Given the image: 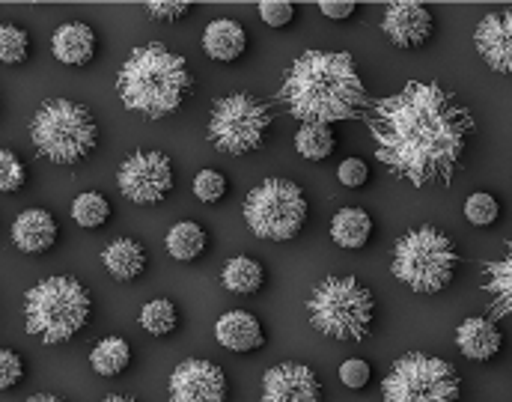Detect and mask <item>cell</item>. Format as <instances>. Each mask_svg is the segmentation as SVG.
<instances>
[{
	"label": "cell",
	"mask_w": 512,
	"mask_h": 402,
	"mask_svg": "<svg viewBox=\"0 0 512 402\" xmlns=\"http://www.w3.org/2000/svg\"><path fill=\"white\" fill-rule=\"evenodd\" d=\"M99 402H137V400H131V397H123V394H111V397H105V400H99Z\"/></svg>",
	"instance_id": "60d3db41"
},
{
	"label": "cell",
	"mask_w": 512,
	"mask_h": 402,
	"mask_svg": "<svg viewBox=\"0 0 512 402\" xmlns=\"http://www.w3.org/2000/svg\"><path fill=\"white\" fill-rule=\"evenodd\" d=\"M376 158L414 188L450 185L477 129L474 114L435 81H408L364 111Z\"/></svg>",
	"instance_id": "6da1fadb"
},
{
	"label": "cell",
	"mask_w": 512,
	"mask_h": 402,
	"mask_svg": "<svg viewBox=\"0 0 512 402\" xmlns=\"http://www.w3.org/2000/svg\"><path fill=\"white\" fill-rule=\"evenodd\" d=\"M221 283L233 295H254L265 283V271L251 257H233L221 271Z\"/></svg>",
	"instance_id": "484cf974"
},
{
	"label": "cell",
	"mask_w": 512,
	"mask_h": 402,
	"mask_svg": "<svg viewBox=\"0 0 512 402\" xmlns=\"http://www.w3.org/2000/svg\"><path fill=\"white\" fill-rule=\"evenodd\" d=\"M319 9H322V15H325V18H337V21H343V18H352V15H355L358 3H355V0H322V3H319Z\"/></svg>",
	"instance_id": "f35d334b"
},
{
	"label": "cell",
	"mask_w": 512,
	"mask_h": 402,
	"mask_svg": "<svg viewBox=\"0 0 512 402\" xmlns=\"http://www.w3.org/2000/svg\"><path fill=\"white\" fill-rule=\"evenodd\" d=\"M384 402H459L462 379L444 358L408 352L382 379Z\"/></svg>",
	"instance_id": "ba28073f"
},
{
	"label": "cell",
	"mask_w": 512,
	"mask_h": 402,
	"mask_svg": "<svg viewBox=\"0 0 512 402\" xmlns=\"http://www.w3.org/2000/svg\"><path fill=\"white\" fill-rule=\"evenodd\" d=\"M30 54V36L18 24H0V63L18 66Z\"/></svg>",
	"instance_id": "f546056e"
},
{
	"label": "cell",
	"mask_w": 512,
	"mask_h": 402,
	"mask_svg": "<svg viewBox=\"0 0 512 402\" xmlns=\"http://www.w3.org/2000/svg\"><path fill=\"white\" fill-rule=\"evenodd\" d=\"M194 87L182 54L161 42L137 45L117 75V93L128 111L146 120H164L182 108Z\"/></svg>",
	"instance_id": "3957f363"
},
{
	"label": "cell",
	"mask_w": 512,
	"mask_h": 402,
	"mask_svg": "<svg viewBox=\"0 0 512 402\" xmlns=\"http://www.w3.org/2000/svg\"><path fill=\"white\" fill-rule=\"evenodd\" d=\"M459 266V251L447 233H441L432 224L414 227L393 245L390 271L399 283H405L414 292L432 295L453 283Z\"/></svg>",
	"instance_id": "8992f818"
},
{
	"label": "cell",
	"mask_w": 512,
	"mask_h": 402,
	"mask_svg": "<svg viewBox=\"0 0 512 402\" xmlns=\"http://www.w3.org/2000/svg\"><path fill=\"white\" fill-rule=\"evenodd\" d=\"M176 322H179V313L173 307V301L167 298H152L143 304L140 310V328L152 337H167L176 331Z\"/></svg>",
	"instance_id": "4316f807"
},
{
	"label": "cell",
	"mask_w": 512,
	"mask_h": 402,
	"mask_svg": "<svg viewBox=\"0 0 512 402\" xmlns=\"http://www.w3.org/2000/svg\"><path fill=\"white\" fill-rule=\"evenodd\" d=\"M102 263L108 268V274L114 280H134L143 274L146 268V251L140 248V242L134 239H114L105 251H102Z\"/></svg>",
	"instance_id": "603a6c76"
},
{
	"label": "cell",
	"mask_w": 512,
	"mask_h": 402,
	"mask_svg": "<svg viewBox=\"0 0 512 402\" xmlns=\"http://www.w3.org/2000/svg\"><path fill=\"white\" fill-rule=\"evenodd\" d=\"M277 99L304 126L355 120L370 108V93L349 51H304L286 69Z\"/></svg>",
	"instance_id": "7a4b0ae2"
},
{
	"label": "cell",
	"mask_w": 512,
	"mask_h": 402,
	"mask_svg": "<svg viewBox=\"0 0 512 402\" xmlns=\"http://www.w3.org/2000/svg\"><path fill=\"white\" fill-rule=\"evenodd\" d=\"M203 48L218 63H233L248 48V30L233 18H218L203 33Z\"/></svg>",
	"instance_id": "ffe728a7"
},
{
	"label": "cell",
	"mask_w": 512,
	"mask_h": 402,
	"mask_svg": "<svg viewBox=\"0 0 512 402\" xmlns=\"http://www.w3.org/2000/svg\"><path fill=\"white\" fill-rule=\"evenodd\" d=\"M215 340L230 349V352H256L265 343V331L259 325L254 313L248 310H227L218 322H215Z\"/></svg>",
	"instance_id": "ac0fdd59"
},
{
	"label": "cell",
	"mask_w": 512,
	"mask_h": 402,
	"mask_svg": "<svg viewBox=\"0 0 512 402\" xmlns=\"http://www.w3.org/2000/svg\"><path fill=\"white\" fill-rule=\"evenodd\" d=\"M51 51L63 66H87L96 57V33L84 21H66L54 30Z\"/></svg>",
	"instance_id": "d6986e66"
},
{
	"label": "cell",
	"mask_w": 512,
	"mask_h": 402,
	"mask_svg": "<svg viewBox=\"0 0 512 402\" xmlns=\"http://www.w3.org/2000/svg\"><path fill=\"white\" fill-rule=\"evenodd\" d=\"M164 245H167V254H170L173 260L191 263V260H197V257L206 251L209 236H206V230H203L197 221H179V224H173V227L167 230Z\"/></svg>",
	"instance_id": "cb8c5ba5"
},
{
	"label": "cell",
	"mask_w": 512,
	"mask_h": 402,
	"mask_svg": "<svg viewBox=\"0 0 512 402\" xmlns=\"http://www.w3.org/2000/svg\"><path fill=\"white\" fill-rule=\"evenodd\" d=\"M271 108L251 93H233L212 105L209 143L230 155H245L262 146L271 129Z\"/></svg>",
	"instance_id": "30bf717a"
},
{
	"label": "cell",
	"mask_w": 512,
	"mask_h": 402,
	"mask_svg": "<svg viewBox=\"0 0 512 402\" xmlns=\"http://www.w3.org/2000/svg\"><path fill=\"white\" fill-rule=\"evenodd\" d=\"M93 313V298L87 286L69 274L45 277L24 295V328L42 343L72 340Z\"/></svg>",
	"instance_id": "277c9868"
},
{
	"label": "cell",
	"mask_w": 512,
	"mask_h": 402,
	"mask_svg": "<svg viewBox=\"0 0 512 402\" xmlns=\"http://www.w3.org/2000/svg\"><path fill=\"white\" fill-rule=\"evenodd\" d=\"M30 137L36 152L51 164H78L96 149L99 126L84 105L69 99H48L33 114Z\"/></svg>",
	"instance_id": "52a82bcc"
},
{
	"label": "cell",
	"mask_w": 512,
	"mask_h": 402,
	"mask_svg": "<svg viewBox=\"0 0 512 402\" xmlns=\"http://www.w3.org/2000/svg\"><path fill=\"white\" fill-rule=\"evenodd\" d=\"M456 346L471 361H492L504 349V331L495 319L486 316H468L456 328Z\"/></svg>",
	"instance_id": "2e32d148"
},
{
	"label": "cell",
	"mask_w": 512,
	"mask_h": 402,
	"mask_svg": "<svg viewBox=\"0 0 512 402\" xmlns=\"http://www.w3.org/2000/svg\"><path fill=\"white\" fill-rule=\"evenodd\" d=\"M128 364H131V346L123 337H105L90 352V367L105 379H114V376L126 373Z\"/></svg>",
	"instance_id": "d4e9b609"
},
{
	"label": "cell",
	"mask_w": 512,
	"mask_h": 402,
	"mask_svg": "<svg viewBox=\"0 0 512 402\" xmlns=\"http://www.w3.org/2000/svg\"><path fill=\"white\" fill-rule=\"evenodd\" d=\"M474 45L489 69L512 75V9L489 12L474 30Z\"/></svg>",
	"instance_id": "9a60e30c"
},
{
	"label": "cell",
	"mask_w": 512,
	"mask_h": 402,
	"mask_svg": "<svg viewBox=\"0 0 512 402\" xmlns=\"http://www.w3.org/2000/svg\"><path fill=\"white\" fill-rule=\"evenodd\" d=\"M173 182L176 176H173L170 158L155 149H137L120 164V173H117V185L123 197L137 206L161 203L173 191Z\"/></svg>",
	"instance_id": "8fae6325"
},
{
	"label": "cell",
	"mask_w": 512,
	"mask_h": 402,
	"mask_svg": "<svg viewBox=\"0 0 512 402\" xmlns=\"http://www.w3.org/2000/svg\"><path fill=\"white\" fill-rule=\"evenodd\" d=\"M373 236V218L364 212V209H340L334 218H331V239L334 245L346 248V251H358L370 242Z\"/></svg>",
	"instance_id": "7402d4cb"
},
{
	"label": "cell",
	"mask_w": 512,
	"mask_h": 402,
	"mask_svg": "<svg viewBox=\"0 0 512 402\" xmlns=\"http://www.w3.org/2000/svg\"><path fill=\"white\" fill-rule=\"evenodd\" d=\"M337 146V137L328 126H301L295 134V149L307 161H325Z\"/></svg>",
	"instance_id": "f1b7e54d"
},
{
	"label": "cell",
	"mask_w": 512,
	"mask_h": 402,
	"mask_svg": "<svg viewBox=\"0 0 512 402\" xmlns=\"http://www.w3.org/2000/svg\"><path fill=\"white\" fill-rule=\"evenodd\" d=\"M483 292L495 316H512V242H507L501 260L483 266Z\"/></svg>",
	"instance_id": "44dd1931"
},
{
	"label": "cell",
	"mask_w": 512,
	"mask_h": 402,
	"mask_svg": "<svg viewBox=\"0 0 512 402\" xmlns=\"http://www.w3.org/2000/svg\"><path fill=\"white\" fill-rule=\"evenodd\" d=\"M256 9L268 27H286L295 18V3H289V0H262Z\"/></svg>",
	"instance_id": "836d02e7"
},
{
	"label": "cell",
	"mask_w": 512,
	"mask_h": 402,
	"mask_svg": "<svg viewBox=\"0 0 512 402\" xmlns=\"http://www.w3.org/2000/svg\"><path fill=\"white\" fill-rule=\"evenodd\" d=\"M337 179H340L346 188H361V185H367V179H370V167H367L361 158H346V161L337 167Z\"/></svg>",
	"instance_id": "74e56055"
},
{
	"label": "cell",
	"mask_w": 512,
	"mask_h": 402,
	"mask_svg": "<svg viewBox=\"0 0 512 402\" xmlns=\"http://www.w3.org/2000/svg\"><path fill=\"white\" fill-rule=\"evenodd\" d=\"M27 402H66V400H60V397H54V394H36V397H30Z\"/></svg>",
	"instance_id": "ab89813d"
},
{
	"label": "cell",
	"mask_w": 512,
	"mask_h": 402,
	"mask_svg": "<svg viewBox=\"0 0 512 402\" xmlns=\"http://www.w3.org/2000/svg\"><path fill=\"white\" fill-rule=\"evenodd\" d=\"M167 391H170V402H224L227 376L212 361L188 358L173 370Z\"/></svg>",
	"instance_id": "7c38bea8"
},
{
	"label": "cell",
	"mask_w": 512,
	"mask_h": 402,
	"mask_svg": "<svg viewBox=\"0 0 512 402\" xmlns=\"http://www.w3.org/2000/svg\"><path fill=\"white\" fill-rule=\"evenodd\" d=\"M194 194L200 203H218L227 194V176L218 170H200L194 176Z\"/></svg>",
	"instance_id": "d6a6232c"
},
{
	"label": "cell",
	"mask_w": 512,
	"mask_h": 402,
	"mask_svg": "<svg viewBox=\"0 0 512 402\" xmlns=\"http://www.w3.org/2000/svg\"><path fill=\"white\" fill-rule=\"evenodd\" d=\"M310 325L331 340H364L373 331L376 298L352 274L325 277L307 298Z\"/></svg>",
	"instance_id": "5b68a950"
},
{
	"label": "cell",
	"mask_w": 512,
	"mask_h": 402,
	"mask_svg": "<svg viewBox=\"0 0 512 402\" xmlns=\"http://www.w3.org/2000/svg\"><path fill=\"white\" fill-rule=\"evenodd\" d=\"M245 221L256 239L268 242H289L301 233L307 221V200L304 191L289 182L268 176L251 188L245 200Z\"/></svg>",
	"instance_id": "9c48e42d"
},
{
	"label": "cell",
	"mask_w": 512,
	"mask_h": 402,
	"mask_svg": "<svg viewBox=\"0 0 512 402\" xmlns=\"http://www.w3.org/2000/svg\"><path fill=\"white\" fill-rule=\"evenodd\" d=\"M146 12L155 21H176V18H185L191 12V3H185V0H179V3H173V0H149Z\"/></svg>",
	"instance_id": "8d00e7d4"
},
{
	"label": "cell",
	"mask_w": 512,
	"mask_h": 402,
	"mask_svg": "<svg viewBox=\"0 0 512 402\" xmlns=\"http://www.w3.org/2000/svg\"><path fill=\"white\" fill-rule=\"evenodd\" d=\"M72 218L75 224H81L84 230H99L108 218H111V203L105 194L99 191H84L75 197L72 203Z\"/></svg>",
	"instance_id": "83f0119b"
},
{
	"label": "cell",
	"mask_w": 512,
	"mask_h": 402,
	"mask_svg": "<svg viewBox=\"0 0 512 402\" xmlns=\"http://www.w3.org/2000/svg\"><path fill=\"white\" fill-rule=\"evenodd\" d=\"M501 215V206L492 194L486 191H477L465 200V218L474 224V227H492Z\"/></svg>",
	"instance_id": "4dcf8cb0"
},
{
	"label": "cell",
	"mask_w": 512,
	"mask_h": 402,
	"mask_svg": "<svg viewBox=\"0 0 512 402\" xmlns=\"http://www.w3.org/2000/svg\"><path fill=\"white\" fill-rule=\"evenodd\" d=\"M24 379V361L12 349H0V391L15 388Z\"/></svg>",
	"instance_id": "d590c367"
},
{
	"label": "cell",
	"mask_w": 512,
	"mask_h": 402,
	"mask_svg": "<svg viewBox=\"0 0 512 402\" xmlns=\"http://www.w3.org/2000/svg\"><path fill=\"white\" fill-rule=\"evenodd\" d=\"M435 21L429 6L414 3V0H399L387 3L382 18V33L396 48H420L432 39Z\"/></svg>",
	"instance_id": "5bb4252c"
},
{
	"label": "cell",
	"mask_w": 512,
	"mask_h": 402,
	"mask_svg": "<svg viewBox=\"0 0 512 402\" xmlns=\"http://www.w3.org/2000/svg\"><path fill=\"white\" fill-rule=\"evenodd\" d=\"M262 402H322L319 376L298 361H283L262 376Z\"/></svg>",
	"instance_id": "4fadbf2b"
},
{
	"label": "cell",
	"mask_w": 512,
	"mask_h": 402,
	"mask_svg": "<svg viewBox=\"0 0 512 402\" xmlns=\"http://www.w3.org/2000/svg\"><path fill=\"white\" fill-rule=\"evenodd\" d=\"M24 182H27L24 161L12 149H0V191L12 194V191L24 188Z\"/></svg>",
	"instance_id": "1f68e13d"
},
{
	"label": "cell",
	"mask_w": 512,
	"mask_h": 402,
	"mask_svg": "<svg viewBox=\"0 0 512 402\" xmlns=\"http://www.w3.org/2000/svg\"><path fill=\"white\" fill-rule=\"evenodd\" d=\"M370 376H373V370H370V364L361 361V358H349V361H343V367H340V382H343L349 391L367 388V385H370Z\"/></svg>",
	"instance_id": "e575fe53"
},
{
	"label": "cell",
	"mask_w": 512,
	"mask_h": 402,
	"mask_svg": "<svg viewBox=\"0 0 512 402\" xmlns=\"http://www.w3.org/2000/svg\"><path fill=\"white\" fill-rule=\"evenodd\" d=\"M12 242L24 254H45L57 242V221L48 209H24L12 224Z\"/></svg>",
	"instance_id": "e0dca14e"
}]
</instances>
